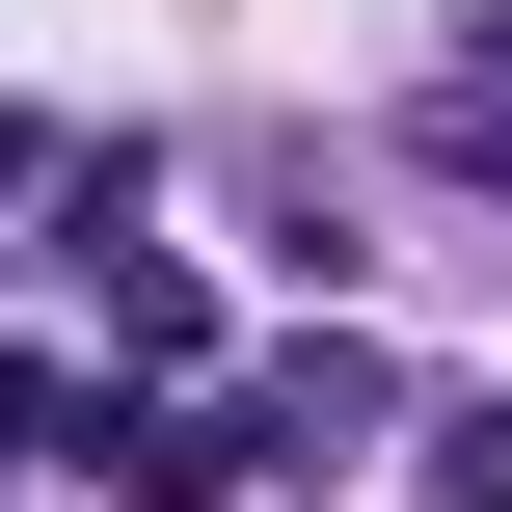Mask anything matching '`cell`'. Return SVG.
Listing matches in <instances>:
<instances>
[{
	"label": "cell",
	"mask_w": 512,
	"mask_h": 512,
	"mask_svg": "<svg viewBox=\"0 0 512 512\" xmlns=\"http://www.w3.org/2000/svg\"><path fill=\"white\" fill-rule=\"evenodd\" d=\"M81 297H108V378H162V405H189V351H216V297H189L162 243H81Z\"/></svg>",
	"instance_id": "obj_2"
},
{
	"label": "cell",
	"mask_w": 512,
	"mask_h": 512,
	"mask_svg": "<svg viewBox=\"0 0 512 512\" xmlns=\"http://www.w3.org/2000/svg\"><path fill=\"white\" fill-rule=\"evenodd\" d=\"M405 512H512V405H432L405 432Z\"/></svg>",
	"instance_id": "obj_3"
},
{
	"label": "cell",
	"mask_w": 512,
	"mask_h": 512,
	"mask_svg": "<svg viewBox=\"0 0 512 512\" xmlns=\"http://www.w3.org/2000/svg\"><path fill=\"white\" fill-rule=\"evenodd\" d=\"M243 432H270V459H378V432H432V405H405V378H378L351 324H297V351L243 378Z\"/></svg>",
	"instance_id": "obj_1"
}]
</instances>
